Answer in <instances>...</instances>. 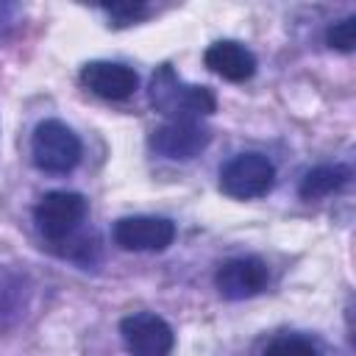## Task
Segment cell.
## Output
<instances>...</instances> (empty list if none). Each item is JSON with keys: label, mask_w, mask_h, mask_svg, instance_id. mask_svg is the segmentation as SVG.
Segmentation results:
<instances>
[{"label": "cell", "mask_w": 356, "mask_h": 356, "mask_svg": "<svg viewBox=\"0 0 356 356\" xmlns=\"http://www.w3.org/2000/svg\"><path fill=\"white\" fill-rule=\"evenodd\" d=\"M147 100L150 106L170 117V120H200L217 111V95L209 86L200 83H186L172 64L156 67L147 83Z\"/></svg>", "instance_id": "obj_1"}, {"label": "cell", "mask_w": 356, "mask_h": 356, "mask_svg": "<svg viewBox=\"0 0 356 356\" xmlns=\"http://www.w3.org/2000/svg\"><path fill=\"white\" fill-rule=\"evenodd\" d=\"M83 145L78 134L61 120H42L31 136V159L42 172L64 175L78 167Z\"/></svg>", "instance_id": "obj_2"}, {"label": "cell", "mask_w": 356, "mask_h": 356, "mask_svg": "<svg viewBox=\"0 0 356 356\" xmlns=\"http://www.w3.org/2000/svg\"><path fill=\"white\" fill-rule=\"evenodd\" d=\"M275 186V164L256 150L236 153L220 170V189L234 200L264 197Z\"/></svg>", "instance_id": "obj_3"}, {"label": "cell", "mask_w": 356, "mask_h": 356, "mask_svg": "<svg viewBox=\"0 0 356 356\" xmlns=\"http://www.w3.org/2000/svg\"><path fill=\"white\" fill-rule=\"evenodd\" d=\"M86 197L81 192H67V189H53L39 197L33 206V222L36 231L47 242H64L70 239L78 225L86 217Z\"/></svg>", "instance_id": "obj_4"}, {"label": "cell", "mask_w": 356, "mask_h": 356, "mask_svg": "<svg viewBox=\"0 0 356 356\" xmlns=\"http://www.w3.org/2000/svg\"><path fill=\"white\" fill-rule=\"evenodd\" d=\"M120 337L131 356H170L175 348L172 325L156 312H134L122 317Z\"/></svg>", "instance_id": "obj_5"}, {"label": "cell", "mask_w": 356, "mask_h": 356, "mask_svg": "<svg viewBox=\"0 0 356 356\" xmlns=\"http://www.w3.org/2000/svg\"><path fill=\"white\" fill-rule=\"evenodd\" d=\"M211 142V131L195 120H170L150 131L147 145L156 156L170 161H189L200 156Z\"/></svg>", "instance_id": "obj_6"}, {"label": "cell", "mask_w": 356, "mask_h": 356, "mask_svg": "<svg viewBox=\"0 0 356 356\" xmlns=\"http://www.w3.org/2000/svg\"><path fill=\"white\" fill-rule=\"evenodd\" d=\"M111 236L122 250L156 253V250H167L175 242V222L167 217H153V214L120 217L114 222Z\"/></svg>", "instance_id": "obj_7"}, {"label": "cell", "mask_w": 356, "mask_h": 356, "mask_svg": "<svg viewBox=\"0 0 356 356\" xmlns=\"http://www.w3.org/2000/svg\"><path fill=\"white\" fill-rule=\"evenodd\" d=\"M270 284V267L259 256H234L214 273V286L225 300H245L264 292Z\"/></svg>", "instance_id": "obj_8"}, {"label": "cell", "mask_w": 356, "mask_h": 356, "mask_svg": "<svg viewBox=\"0 0 356 356\" xmlns=\"http://www.w3.org/2000/svg\"><path fill=\"white\" fill-rule=\"evenodd\" d=\"M81 83L103 100H125L136 92L139 75L122 61H89L81 67Z\"/></svg>", "instance_id": "obj_9"}, {"label": "cell", "mask_w": 356, "mask_h": 356, "mask_svg": "<svg viewBox=\"0 0 356 356\" xmlns=\"http://www.w3.org/2000/svg\"><path fill=\"white\" fill-rule=\"evenodd\" d=\"M203 64L220 75L222 81H231V83H245L256 75V56L253 50H248L242 42H234V39H220V42H211L203 53Z\"/></svg>", "instance_id": "obj_10"}, {"label": "cell", "mask_w": 356, "mask_h": 356, "mask_svg": "<svg viewBox=\"0 0 356 356\" xmlns=\"http://www.w3.org/2000/svg\"><path fill=\"white\" fill-rule=\"evenodd\" d=\"M350 167L348 164H317L312 170L303 172L300 184H298V195L303 200H320L328 197L339 189H345L350 184Z\"/></svg>", "instance_id": "obj_11"}, {"label": "cell", "mask_w": 356, "mask_h": 356, "mask_svg": "<svg viewBox=\"0 0 356 356\" xmlns=\"http://www.w3.org/2000/svg\"><path fill=\"white\" fill-rule=\"evenodd\" d=\"M261 356H320V348L309 339V337H300V334H284V337H275Z\"/></svg>", "instance_id": "obj_12"}, {"label": "cell", "mask_w": 356, "mask_h": 356, "mask_svg": "<svg viewBox=\"0 0 356 356\" xmlns=\"http://www.w3.org/2000/svg\"><path fill=\"white\" fill-rule=\"evenodd\" d=\"M325 44H328L331 50L350 53L353 44H356V17L348 14V17L337 19V22H331L328 31H325Z\"/></svg>", "instance_id": "obj_13"}, {"label": "cell", "mask_w": 356, "mask_h": 356, "mask_svg": "<svg viewBox=\"0 0 356 356\" xmlns=\"http://www.w3.org/2000/svg\"><path fill=\"white\" fill-rule=\"evenodd\" d=\"M100 8L114 19V25H131V22H139L142 17L150 14L147 3H111V6L103 3Z\"/></svg>", "instance_id": "obj_14"}]
</instances>
